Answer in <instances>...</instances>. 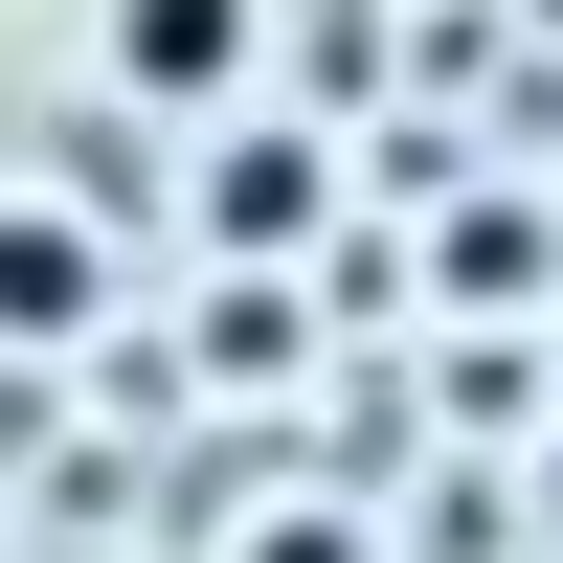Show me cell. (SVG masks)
<instances>
[{
    "instance_id": "obj_4",
    "label": "cell",
    "mask_w": 563,
    "mask_h": 563,
    "mask_svg": "<svg viewBox=\"0 0 563 563\" xmlns=\"http://www.w3.org/2000/svg\"><path fill=\"white\" fill-rule=\"evenodd\" d=\"M249 563H361V541H339V519H271V541H249Z\"/></svg>"
},
{
    "instance_id": "obj_2",
    "label": "cell",
    "mask_w": 563,
    "mask_h": 563,
    "mask_svg": "<svg viewBox=\"0 0 563 563\" xmlns=\"http://www.w3.org/2000/svg\"><path fill=\"white\" fill-rule=\"evenodd\" d=\"M90 316H113V225L23 180V203H0V361H68Z\"/></svg>"
},
{
    "instance_id": "obj_1",
    "label": "cell",
    "mask_w": 563,
    "mask_h": 563,
    "mask_svg": "<svg viewBox=\"0 0 563 563\" xmlns=\"http://www.w3.org/2000/svg\"><path fill=\"white\" fill-rule=\"evenodd\" d=\"M271 45V0H90V68L135 90V113H225Z\"/></svg>"
},
{
    "instance_id": "obj_3",
    "label": "cell",
    "mask_w": 563,
    "mask_h": 563,
    "mask_svg": "<svg viewBox=\"0 0 563 563\" xmlns=\"http://www.w3.org/2000/svg\"><path fill=\"white\" fill-rule=\"evenodd\" d=\"M316 203H339V158H294V135H249V158L203 180V225H225V249H294Z\"/></svg>"
}]
</instances>
